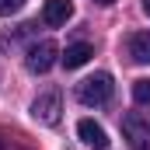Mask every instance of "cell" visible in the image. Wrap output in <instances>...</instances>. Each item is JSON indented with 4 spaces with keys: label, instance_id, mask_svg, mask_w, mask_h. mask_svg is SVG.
I'll list each match as a JSON object with an SVG mask.
<instances>
[{
    "label": "cell",
    "instance_id": "1",
    "mask_svg": "<svg viewBox=\"0 0 150 150\" xmlns=\"http://www.w3.org/2000/svg\"><path fill=\"white\" fill-rule=\"evenodd\" d=\"M77 98L80 105H105L112 98V77L108 74H94V77H84L77 84Z\"/></svg>",
    "mask_w": 150,
    "mask_h": 150
},
{
    "label": "cell",
    "instance_id": "2",
    "mask_svg": "<svg viewBox=\"0 0 150 150\" xmlns=\"http://www.w3.org/2000/svg\"><path fill=\"white\" fill-rule=\"evenodd\" d=\"M56 59H59V45H56L52 38H42V42H32V45H28L25 67H28L32 74H45V70H52Z\"/></svg>",
    "mask_w": 150,
    "mask_h": 150
},
{
    "label": "cell",
    "instance_id": "3",
    "mask_svg": "<svg viewBox=\"0 0 150 150\" xmlns=\"http://www.w3.org/2000/svg\"><path fill=\"white\" fill-rule=\"evenodd\" d=\"M59 112H63L59 91H45V94H38L35 101H32V115H35V122H42V126H56L59 122Z\"/></svg>",
    "mask_w": 150,
    "mask_h": 150
},
{
    "label": "cell",
    "instance_id": "4",
    "mask_svg": "<svg viewBox=\"0 0 150 150\" xmlns=\"http://www.w3.org/2000/svg\"><path fill=\"white\" fill-rule=\"evenodd\" d=\"M122 133H126L133 150H150V126L143 122V115H136V112L126 115L122 119Z\"/></svg>",
    "mask_w": 150,
    "mask_h": 150
},
{
    "label": "cell",
    "instance_id": "5",
    "mask_svg": "<svg viewBox=\"0 0 150 150\" xmlns=\"http://www.w3.org/2000/svg\"><path fill=\"white\" fill-rule=\"evenodd\" d=\"M70 18H74V4H70V0H45V7H42V21H45V25L59 28V25H67Z\"/></svg>",
    "mask_w": 150,
    "mask_h": 150
},
{
    "label": "cell",
    "instance_id": "6",
    "mask_svg": "<svg viewBox=\"0 0 150 150\" xmlns=\"http://www.w3.org/2000/svg\"><path fill=\"white\" fill-rule=\"evenodd\" d=\"M77 133H80V140H84L87 147H94V150L108 147V136H105V129H101L94 119H80V122H77Z\"/></svg>",
    "mask_w": 150,
    "mask_h": 150
},
{
    "label": "cell",
    "instance_id": "7",
    "mask_svg": "<svg viewBox=\"0 0 150 150\" xmlns=\"http://www.w3.org/2000/svg\"><path fill=\"white\" fill-rule=\"evenodd\" d=\"M91 56H94L91 42H74V45H67V52H63L59 59H63V67H67V70H80Z\"/></svg>",
    "mask_w": 150,
    "mask_h": 150
},
{
    "label": "cell",
    "instance_id": "8",
    "mask_svg": "<svg viewBox=\"0 0 150 150\" xmlns=\"http://www.w3.org/2000/svg\"><path fill=\"white\" fill-rule=\"evenodd\" d=\"M129 56L136 63H150V32H133L129 35Z\"/></svg>",
    "mask_w": 150,
    "mask_h": 150
},
{
    "label": "cell",
    "instance_id": "9",
    "mask_svg": "<svg viewBox=\"0 0 150 150\" xmlns=\"http://www.w3.org/2000/svg\"><path fill=\"white\" fill-rule=\"evenodd\" d=\"M133 98H136V105H150V80H136L133 84Z\"/></svg>",
    "mask_w": 150,
    "mask_h": 150
},
{
    "label": "cell",
    "instance_id": "10",
    "mask_svg": "<svg viewBox=\"0 0 150 150\" xmlns=\"http://www.w3.org/2000/svg\"><path fill=\"white\" fill-rule=\"evenodd\" d=\"M25 7V0H0V18L4 14H14V11H21Z\"/></svg>",
    "mask_w": 150,
    "mask_h": 150
},
{
    "label": "cell",
    "instance_id": "11",
    "mask_svg": "<svg viewBox=\"0 0 150 150\" xmlns=\"http://www.w3.org/2000/svg\"><path fill=\"white\" fill-rule=\"evenodd\" d=\"M94 4H101V7H108V4H115V0H94Z\"/></svg>",
    "mask_w": 150,
    "mask_h": 150
},
{
    "label": "cell",
    "instance_id": "12",
    "mask_svg": "<svg viewBox=\"0 0 150 150\" xmlns=\"http://www.w3.org/2000/svg\"><path fill=\"white\" fill-rule=\"evenodd\" d=\"M143 11H147V14H150V0H143Z\"/></svg>",
    "mask_w": 150,
    "mask_h": 150
}]
</instances>
